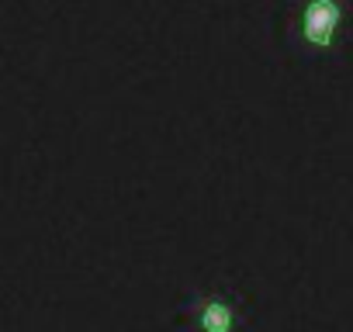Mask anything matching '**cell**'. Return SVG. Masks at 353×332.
I'll list each match as a JSON object with an SVG mask.
<instances>
[{
  "label": "cell",
  "instance_id": "1",
  "mask_svg": "<svg viewBox=\"0 0 353 332\" xmlns=\"http://www.w3.org/2000/svg\"><path fill=\"white\" fill-rule=\"evenodd\" d=\"M343 28V4L339 0H305L301 11H298V39L315 49L325 52L336 45Z\"/></svg>",
  "mask_w": 353,
  "mask_h": 332
}]
</instances>
